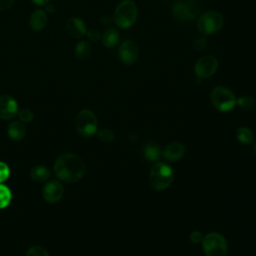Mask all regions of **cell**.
<instances>
[{
	"instance_id": "1f68e13d",
	"label": "cell",
	"mask_w": 256,
	"mask_h": 256,
	"mask_svg": "<svg viewBox=\"0 0 256 256\" xmlns=\"http://www.w3.org/2000/svg\"><path fill=\"white\" fill-rule=\"evenodd\" d=\"M111 21H112V19L110 18L109 15H104V16H102L101 19H100V22H101L103 25H107V24L111 23Z\"/></svg>"
},
{
	"instance_id": "603a6c76",
	"label": "cell",
	"mask_w": 256,
	"mask_h": 256,
	"mask_svg": "<svg viewBox=\"0 0 256 256\" xmlns=\"http://www.w3.org/2000/svg\"><path fill=\"white\" fill-rule=\"evenodd\" d=\"M236 104H238L242 109L250 110L253 109L255 106V100L250 96H242L236 100Z\"/></svg>"
},
{
	"instance_id": "8992f818",
	"label": "cell",
	"mask_w": 256,
	"mask_h": 256,
	"mask_svg": "<svg viewBox=\"0 0 256 256\" xmlns=\"http://www.w3.org/2000/svg\"><path fill=\"white\" fill-rule=\"evenodd\" d=\"M200 5L196 0H180L172 7V16L178 22L193 20L199 15Z\"/></svg>"
},
{
	"instance_id": "e0dca14e",
	"label": "cell",
	"mask_w": 256,
	"mask_h": 256,
	"mask_svg": "<svg viewBox=\"0 0 256 256\" xmlns=\"http://www.w3.org/2000/svg\"><path fill=\"white\" fill-rule=\"evenodd\" d=\"M143 155L148 161L157 162L160 159L162 152L158 144L154 142H149L143 148Z\"/></svg>"
},
{
	"instance_id": "ffe728a7",
	"label": "cell",
	"mask_w": 256,
	"mask_h": 256,
	"mask_svg": "<svg viewBox=\"0 0 256 256\" xmlns=\"http://www.w3.org/2000/svg\"><path fill=\"white\" fill-rule=\"evenodd\" d=\"M50 170L42 165L34 166L30 171V177L35 182H44L50 177Z\"/></svg>"
},
{
	"instance_id": "7c38bea8",
	"label": "cell",
	"mask_w": 256,
	"mask_h": 256,
	"mask_svg": "<svg viewBox=\"0 0 256 256\" xmlns=\"http://www.w3.org/2000/svg\"><path fill=\"white\" fill-rule=\"evenodd\" d=\"M139 50L136 43L132 40H126L119 48V58L126 65H132L138 58Z\"/></svg>"
},
{
	"instance_id": "9a60e30c",
	"label": "cell",
	"mask_w": 256,
	"mask_h": 256,
	"mask_svg": "<svg viewBox=\"0 0 256 256\" xmlns=\"http://www.w3.org/2000/svg\"><path fill=\"white\" fill-rule=\"evenodd\" d=\"M47 21H48V17L46 12L43 9H37L31 14L29 19V24L33 30L40 31L46 26Z\"/></svg>"
},
{
	"instance_id": "f546056e",
	"label": "cell",
	"mask_w": 256,
	"mask_h": 256,
	"mask_svg": "<svg viewBox=\"0 0 256 256\" xmlns=\"http://www.w3.org/2000/svg\"><path fill=\"white\" fill-rule=\"evenodd\" d=\"M203 238H204V236L200 231H193L190 234V240L193 243H200V242H202Z\"/></svg>"
},
{
	"instance_id": "6da1fadb",
	"label": "cell",
	"mask_w": 256,
	"mask_h": 256,
	"mask_svg": "<svg viewBox=\"0 0 256 256\" xmlns=\"http://www.w3.org/2000/svg\"><path fill=\"white\" fill-rule=\"evenodd\" d=\"M53 171L59 180L66 183H75L84 176L86 167L80 156L74 153H64L56 159Z\"/></svg>"
},
{
	"instance_id": "3957f363",
	"label": "cell",
	"mask_w": 256,
	"mask_h": 256,
	"mask_svg": "<svg viewBox=\"0 0 256 256\" xmlns=\"http://www.w3.org/2000/svg\"><path fill=\"white\" fill-rule=\"evenodd\" d=\"M138 15V9L136 4L132 0H124L116 7L113 15V19L117 26L122 29L131 27Z\"/></svg>"
},
{
	"instance_id": "ba28073f",
	"label": "cell",
	"mask_w": 256,
	"mask_h": 256,
	"mask_svg": "<svg viewBox=\"0 0 256 256\" xmlns=\"http://www.w3.org/2000/svg\"><path fill=\"white\" fill-rule=\"evenodd\" d=\"M98 122L95 114L89 109L81 110L76 117L77 132L83 137H91L97 132Z\"/></svg>"
},
{
	"instance_id": "83f0119b",
	"label": "cell",
	"mask_w": 256,
	"mask_h": 256,
	"mask_svg": "<svg viewBox=\"0 0 256 256\" xmlns=\"http://www.w3.org/2000/svg\"><path fill=\"white\" fill-rule=\"evenodd\" d=\"M206 43H207V42H206V39H205L204 37H202V36H199V37H196V38L193 40L192 45H193L194 50H196V51H201V50H203V49L205 48Z\"/></svg>"
},
{
	"instance_id": "d6986e66",
	"label": "cell",
	"mask_w": 256,
	"mask_h": 256,
	"mask_svg": "<svg viewBox=\"0 0 256 256\" xmlns=\"http://www.w3.org/2000/svg\"><path fill=\"white\" fill-rule=\"evenodd\" d=\"M92 52V48L91 45L88 41L85 40H81L79 41L74 49V53L77 59L79 60H86L87 58L90 57Z\"/></svg>"
},
{
	"instance_id": "44dd1931",
	"label": "cell",
	"mask_w": 256,
	"mask_h": 256,
	"mask_svg": "<svg viewBox=\"0 0 256 256\" xmlns=\"http://www.w3.org/2000/svg\"><path fill=\"white\" fill-rule=\"evenodd\" d=\"M12 199V193L8 186L0 183V209L6 208Z\"/></svg>"
},
{
	"instance_id": "7a4b0ae2",
	"label": "cell",
	"mask_w": 256,
	"mask_h": 256,
	"mask_svg": "<svg viewBox=\"0 0 256 256\" xmlns=\"http://www.w3.org/2000/svg\"><path fill=\"white\" fill-rule=\"evenodd\" d=\"M174 172L172 167L163 162L155 163L149 173V182L153 189L162 191L167 189L173 182Z\"/></svg>"
},
{
	"instance_id": "ac0fdd59",
	"label": "cell",
	"mask_w": 256,
	"mask_h": 256,
	"mask_svg": "<svg viewBox=\"0 0 256 256\" xmlns=\"http://www.w3.org/2000/svg\"><path fill=\"white\" fill-rule=\"evenodd\" d=\"M119 41V33L115 28H108L102 35V43L107 48H113Z\"/></svg>"
},
{
	"instance_id": "cb8c5ba5",
	"label": "cell",
	"mask_w": 256,
	"mask_h": 256,
	"mask_svg": "<svg viewBox=\"0 0 256 256\" xmlns=\"http://www.w3.org/2000/svg\"><path fill=\"white\" fill-rule=\"evenodd\" d=\"M25 256H50V255L44 247H42L40 245H35V246L30 247L27 250Z\"/></svg>"
},
{
	"instance_id": "f1b7e54d",
	"label": "cell",
	"mask_w": 256,
	"mask_h": 256,
	"mask_svg": "<svg viewBox=\"0 0 256 256\" xmlns=\"http://www.w3.org/2000/svg\"><path fill=\"white\" fill-rule=\"evenodd\" d=\"M86 35H87L88 39L91 40V41H93V42L98 41V40L100 39V37H101L99 31H98L97 29H95V28H91V29L87 30V31H86Z\"/></svg>"
},
{
	"instance_id": "5bb4252c",
	"label": "cell",
	"mask_w": 256,
	"mask_h": 256,
	"mask_svg": "<svg viewBox=\"0 0 256 256\" xmlns=\"http://www.w3.org/2000/svg\"><path fill=\"white\" fill-rule=\"evenodd\" d=\"M185 154V147L182 143L173 142L168 144L162 152L163 157L170 162H176L182 159Z\"/></svg>"
},
{
	"instance_id": "d4e9b609",
	"label": "cell",
	"mask_w": 256,
	"mask_h": 256,
	"mask_svg": "<svg viewBox=\"0 0 256 256\" xmlns=\"http://www.w3.org/2000/svg\"><path fill=\"white\" fill-rule=\"evenodd\" d=\"M17 116L19 118V121H21L23 123H29L33 120L34 113L28 108H23V109L18 111Z\"/></svg>"
},
{
	"instance_id": "4fadbf2b",
	"label": "cell",
	"mask_w": 256,
	"mask_h": 256,
	"mask_svg": "<svg viewBox=\"0 0 256 256\" xmlns=\"http://www.w3.org/2000/svg\"><path fill=\"white\" fill-rule=\"evenodd\" d=\"M66 29L68 34L75 39L83 37L87 31L84 21L78 17H70L66 23Z\"/></svg>"
},
{
	"instance_id": "4dcf8cb0",
	"label": "cell",
	"mask_w": 256,
	"mask_h": 256,
	"mask_svg": "<svg viewBox=\"0 0 256 256\" xmlns=\"http://www.w3.org/2000/svg\"><path fill=\"white\" fill-rule=\"evenodd\" d=\"M15 0H0V11L9 9L13 4Z\"/></svg>"
},
{
	"instance_id": "52a82bcc",
	"label": "cell",
	"mask_w": 256,
	"mask_h": 256,
	"mask_svg": "<svg viewBox=\"0 0 256 256\" xmlns=\"http://www.w3.org/2000/svg\"><path fill=\"white\" fill-rule=\"evenodd\" d=\"M223 16L216 11H207L199 16L197 21V28L200 33L209 35L218 32L223 26Z\"/></svg>"
},
{
	"instance_id": "e575fe53",
	"label": "cell",
	"mask_w": 256,
	"mask_h": 256,
	"mask_svg": "<svg viewBox=\"0 0 256 256\" xmlns=\"http://www.w3.org/2000/svg\"><path fill=\"white\" fill-rule=\"evenodd\" d=\"M254 148H255V151H256V142H255V145H254Z\"/></svg>"
},
{
	"instance_id": "30bf717a",
	"label": "cell",
	"mask_w": 256,
	"mask_h": 256,
	"mask_svg": "<svg viewBox=\"0 0 256 256\" xmlns=\"http://www.w3.org/2000/svg\"><path fill=\"white\" fill-rule=\"evenodd\" d=\"M64 195V188L62 184L58 180H50L48 181L43 189L42 196L46 202L54 204L59 202Z\"/></svg>"
},
{
	"instance_id": "4316f807",
	"label": "cell",
	"mask_w": 256,
	"mask_h": 256,
	"mask_svg": "<svg viewBox=\"0 0 256 256\" xmlns=\"http://www.w3.org/2000/svg\"><path fill=\"white\" fill-rule=\"evenodd\" d=\"M10 176V169L5 162L0 161V183H4Z\"/></svg>"
},
{
	"instance_id": "9c48e42d",
	"label": "cell",
	"mask_w": 256,
	"mask_h": 256,
	"mask_svg": "<svg viewBox=\"0 0 256 256\" xmlns=\"http://www.w3.org/2000/svg\"><path fill=\"white\" fill-rule=\"evenodd\" d=\"M218 68V61L214 56L206 55L197 60L194 66L195 75L201 78H208L212 76Z\"/></svg>"
},
{
	"instance_id": "8fae6325",
	"label": "cell",
	"mask_w": 256,
	"mask_h": 256,
	"mask_svg": "<svg viewBox=\"0 0 256 256\" xmlns=\"http://www.w3.org/2000/svg\"><path fill=\"white\" fill-rule=\"evenodd\" d=\"M19 111L17 101L11 95L0 96V118L3 120H11Z\"/></svg>"
},
{
	"instance_id": "836d02e7",
	"label": "cell",
	"mask_w": 256,
	"mask_h": 256,
	"mask_svg": "<svg viewBox=\"0 0 256 256\" xmlns=\"http://www.w3.org/2000/svg\"><path fill=\"white\" fill-rule=\"evenodd\" d=\"M46 11L48 12V13H53L54 12V5L53 4H51V3H47L46 5Z\"/></svg>"
},
{
	"instance_id": "5b68a950",
	"label": "cell",
	"mask_w": 256,
	"mask_h": 256,
	"mask_svg": "<svg viewBox=\"0 0 256 256\" xmlns=\"http://www.w3.org/2000/svg\"><path fill=\"white\" fill-rule=\"evenodd\" d=\"M211 102L220 112L231 111L236 105V97L232 91L223 86L215 87L211 92Z\"/></svg>"
},
{
	"instance_id": "d6a6232c",
	"label": "cell",
	"mask_w": 256,
	"mask_h": 256,
	"mask_svg": "<svg viewBox=\"0 0 256 256\" xmlns=\"http://www.w3.org/2000/svg\"><path fill=\"white\" fill-rule=\"evenodd\" d=\"M34 4L36 5H39V6H43V5H46L47 3H49L50 0H31Z\"/></svg>"
},
{
	"instance_id": "484cf974",
	"label": "cell",
	"mask_w": 256,
	"mask_h": 256,
	"mask_svg": "<svg viewBox=\"0 0 256 256\" xmlns=\"http://www.w3.org/2000/svg\"><path fill=\"white\" fill-rule=\"evenodd\" d=\"M98 137L103 142H111L114 139V134L110 129L104 128V129L98 131Z\"/></svg>"
},
{
	"instance_id": "277c9868",
	"label": "cell",
	"mask_w": 256,
	"mask_h": 256,
	"mask_svg": "<svg viewBox=\"0 0 256 256\" xmlns=\"http://www.w3.org/2000/svg\"><path fill=\"white\" fill-rule=\"evenodd\" d=\"M201 243L206 256H227L228 244L221 234L209 233L204 236Z\"/></svg>"
},
{
	"instance_id": "7402d4cb",
	"label": "cell",
	"mask_w": 256,
	"mask_h": 256,
	"mask_svg": "<svg viewBox=\"0 0 256 256\" xmlns=\"http://www.w3.org/2000/svg\"><path fill=\"white\" fill-rule=\"evenodd\" d=\"M236 137L238 141L242 144H250L253 141V133L247 127H240L236 132Z\"/></svg>"
},
{
	"instance_id": "2e32d148",
	"label": "cell",
	"mask_w": 256,
	"mask_h": 256,
	"mask_svg": "<svg viewBox=\"0 0 256 256\" xmlns=\"http://www.w3.org/2000/svg\"><path fill=\"white\" fill-rule=\"evenodd\" d=\"M8 135L11 139L15 141H20L24 138L26 134V127L21 121H12L7 128Z\"/></svg>"
}]
</instances>
